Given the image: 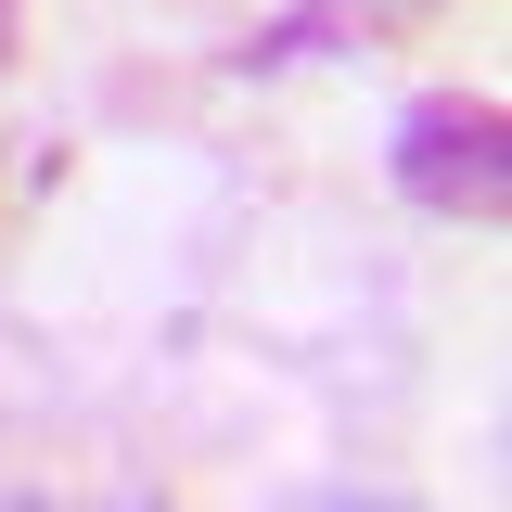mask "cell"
<instances>
[{"label": "cell", "instance_id": "obj_3", "mask_svg": "<svg viewBox=\"0 0 512 512\" xmlns=\"http://www.w3.org/2000/svg\"><path fill=\"white\" fill-rule=\"evenodd\" d=\"M0 512H52V500H0Z\"/></svg>", "mask_w": 512, "mask_h": 512}, {"label": "cell", "instance_id": "obj_1", "mask_svg": "<svg viewBox=\"0 0 512 512\" xmlns=\"http://www.w3.org/2000/svg\"><path fill=\"white\" fill-rule=\"evenodd\" d=\"M384 167H397V192L423 218H461V231H500L512 218V116L487 90H423L397 116V141H384Z\"/></svg>", "mask_w": 512, "mask_h": 512}, {"label": "cell", "instance_id": "obj_4", "mask_svg": "<svg viewBox=\"0 0 512 512\" xmlns=\"http://www.w3.org/2000/svg\"><path fill=\"white\" fill-rule=\"evenodd\" d=\"M0 39H13V0H0Z\"/></svg>", "mask_w": 512, "mask_h": 512}, {"label": "cell", "instance_id": "obj_2", "mask_svg": "<svg viewBox=\"0 0 512 512\" xmlns=\"http://www.w3.org/2000/svg\"><path fill=\"white\" fill-rule=\"evenodd\" d=\"M448 0H295V13H269L244 52V77H282V64H308V52H346V39H423Z\"/></svg>", "mask_w": 512, "mask_h": 512}]
</instances>
